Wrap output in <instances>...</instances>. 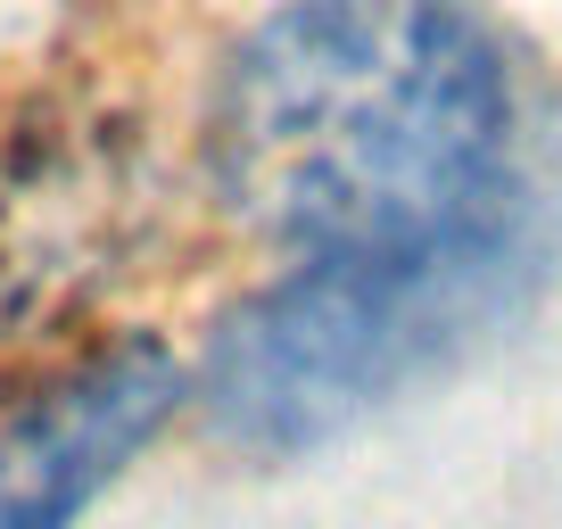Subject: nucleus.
<instances>
[{"instance_id":"f257e3e1","label":"nucleus","mask_w":562,"mask_h":529,"mask_svg":"<svg viewBox=\"0 0 562 529\" xmlns=\"http://www.w3.org/2000/svg\"><path fill=\"white\" fill-rule=\"evenodd\" d=\"M513 75L456 0H281L207 91L224 207L290 257H397L505 207Z\"/></svg>"},{"instance_id":"f03ea898","label":"nucleus","mask_w":562,"mask_h":529,"mask_svg":"<svg viewBox=\"0 0 562 529\" xmlns=\"http://www.w3.org/2000/svg\"><path fill=\"white\" fill-rule=\"evenodd\" d=\"M505 207L397 257H306L248 290L191 364V406L240 455H306L439 372L513 299Z\"/></svg>"},{"instance_id":"7ed1b4c3","label":"nucleus","mask_w":562,"mask_h":529,"mask_svg":"<svg viewBox=\"0 0 562 529\" xmlns=\"http://www.w3.org/2000/svg\"><path fill=\"white\" fill-rule=\"evenodd\" d=\"M182 406L191 364L158 331L91 339L0 389V529H75Z\"/></svg>"}]
</instances>
